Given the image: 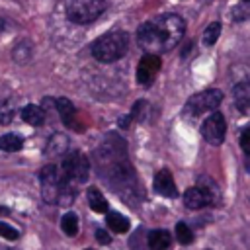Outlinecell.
Masks as SVG:
<instances>
[{
  "instance_id": "12",
  "label": "cell",
  "mask_w": 250,
  "mask_h": 250,
  "mask_svg": "<svg viewBox=\"0 0 250 250\" xmlns=\"http://www.w3.org/2000/svg\"><path fill=\"white\" fill-rule=\"evenodd\" d=\"M21 119H23L25 123H29V125H43V121H45V111H43L39 105L29 104V105H25V107L21 109Z\"/></svg>"
},
{
  "instance_id": "10",
  "label": "cell",
  "mask_w": 250,
  "mask_h": 250,
  "mask_svg": "<svg viewBox=\"0 0 250 250\" xmlns=\"http://www.w3.org/2000/svg\"><path fill=\"white\" fill-rule=\"evenodd\" d=\"M154 191L164 195V197H176L178 195V189H176V184H174V178L168 170H158L156 176H154Z\"/></svg>"
},
{
  "instance_id": "13",
  "label": "cell",
  "mask_w": 250,
  "mask_h": 250,
  "mask_svg": "<svg viewBox=\"0 0 250 250\" xmlns=\"http://www.w3.org/2000/svg\"><path fill=\"white\" fill-rule=\"evenodd\" d=\"M55 105H57V111L61 113L62 121H64L66 125H74V115H76V109H74L72 102H70V100H66V98H59V100L55 102Z\"/></svg>"
},
{
  "instance_id": "2",
  "label": "cell",
  "mask_w": 250,
  "mask_h": 250,
  "mask_svg": "<svg viewBox=\"0 0 250 250\" xmlns=\"http://www.w3.org/2000/svg\"><path fill=\"white\" fill-rule=\"evenodd\" d=\"M129 49V37L123 31H109L96 39L92 45V55L100 62H115L119 61Z\"/></svg>"
},
{
  "instance_id": "5",
  "label": "cell",
  "mask_w": 250,
  "mask_h": 250,
  "mask_svg": "<svg viewBox=\"0 0 250 250\" xmlns=\"http://www.w3.org/2000/svg\"><path fill=\"white\" fill-rule=\"evenodd\" d=\"M41 178V191H43V199L47 203H59L61 199V189L66 182V178L62 176V170L55 164H47L41 168L39 172Z\"/></svg>"
},
{
  "instance_id": "14",
  "label": "cell",
  "mask_w": 250,
  "mask_h": 250,
  "mask_svg": "<svg viewBox=\"0 0 250 250\" xmlns=\"http://www.w3.org/2000/svg\"><path fill=\"white\" fill-rule=\"evenodd\" d=\"M105 225H107L109 230H113V232H127V230H129V219L123 217L121 213H115V211L107 213Z\"/></svg>"
},
{
  "instance_id": "11",
  "label": "cell",
  "mask_w": 250,
  "mask_h": 250,
  "mask_svg": "<svg viewBox=\"0 0 250 250\" xmlns=\"http://www.w3.org/2000/svg\"><path fill=\"white\" fill-rule=\"evenodd\" d=\"M148 248L150 250H166L172 242V236L168 230H162V229H156V230H150L148 232Z\"/></svg>"
},
{
  "instance_id": "1",
  "label": "cell",
  "mask_w": 250,
  "mask_h": 250,
  "mask_svg": "<svg viewBox=\"0 0 250 250\" xmlns=\"http://www.w3.org/2000/svg\"><path fill=\"white\" fill-rule=\"evenodd\" d=\"M186 23L178 14H160L145 21L137 31V41L146 55H160L172 51L184 37Z\"/></svg>"
},
{
  "instance_id": "16",
  "label": "cell",
  "mask_w": 250,
  "mask_h": 250,
  "mask_svg": "<svg viewBox=\"0 0 250 250\" xmlns=\"http://www.w3.org/2000/svg\"><path fill=\"white\" fill-rule=\"evenodd\" d=\"M86 195H88V205L92 207V211H96V213H105L107 211V201H105V197L102 195L100 189L90 188Z\"/></svg>"
},
{
  "instance_id": "8",
  "label": "cell",
  "mask_w": 250,
  "mask_h": 250,
  "mask_svg": "<svg viewBox=\"0 0 250 250\" xmlns=\"http://www.w3.org/2000/svg\"><path fill=\"white\" fill-rule=\"evenodd\" d=\"M225 133H227V121L219 111H213L201 125V135L209 145H221L225 141Z\"/></svg>"
},
{
  "instance_id": "6",
  "label": "cell",
  "mask_w": 250,
  "mask_h": 250,
  "mask_svg": "<svg viewBox=\"0 0 250 250\" xmlns=\"http://www.w3.org/2000/svg\"><path fill=\"white\" fill-rule=\"evenodd\" d=\"M61 170H62V176L68 180V182H86L88 180V172H90V164L86 160V156L78 150H68L62 158V164H61Z\"/></svg>"
},
{
  "instance_id": "18",
  "label": "cell",
  "mask_w": 250,
  "mask_h": 250,
  "mask_svg": "<svg viewBox=\"0 0 250 250\" xmlns=\"http://www.w3.org/2000/svg\"><path fill=\"white\" fill-rule=\"evenodd\" d=\"M61 229H62L64 234L74 236L78 232V217L74 213H64L62 219H61Z\"/></svg>"
},
{
  "instance_id": "23",
  "label": "cell",
  "mask_w": 250,
  "mask_h": 250,
  "mask_svg": "<svg viewBox=\"0 0 250 250\" xmlns=\"http://www.w3.org/2000/svg\"><path fill=\"white\" fill-rule=\"evenodd\" d=\"M96 238H98V242H100V244H109V242H111L109 232H107V230H104V229H98V230H96Z\"/></svg>"
},
{
  "instance_id": "7",
  "label": "cell",
  "mask_w": 250,
  "mask_h": 250,
  "mask_svg": "<svg viewBox=\"0 0 250 250\" xmlns=\"http://www.w3.org/2000/svg\"><path fill=\"white\" fill-rule=\"evenodd\" d=\"M215 197H217V189L201 180L199 186H193L184 193V203L188 209H203L207 205H213Z\"/></svg>"
},
{
  "instance_id": "4",
  "label": "cell",
  "mask_w": 250,
  "mask_h": 250,
  "mask_svg": "<svg viewBox=\"0 0 250 250\" xmlns=\"http://www.w3.org/2000/svg\"><path fill=\"white\" fill-rule=\"evenodd\" d=\"M223 102V92L217 90V88H209V90H203V92H197L193 94L186 105H184V111L189 115V117H199L203 113H213Z\"/></svg>"
},
{
  "instance_id": "21",
  "label": "cell",
  "mask_w": 250,
  "mask_h": 250,
  "mask_svg": "<svg viewBox=\"0 0 250 250\" xmlns=\"http://www.w3.org/2000/svg\"><path fill=\"white\" fill-rule=\"evenodd\" d=\"M0 236L6 238V240H16L20 236V232L12 225H8V223H0Z\"/></svg>"
},
{
  "instance_id": "20",
  "label": "cell",
  "mask_w": 250,
  "mask_h": 250,
  "mask_svg": "<svg viewBox=\"0 0 250 250\" xmlns=\"http://www.w3.org/2000/svg\"><path fill=\"white\" fill-rule=\"evenodd\" d=\"M176 238H178V242H182V244H191L193 242V230L186 225V223H178L176 225Z\"/></svg>"
},
{
  "instance_id": "3",
  "label": "cell",
  "mask_w": 250,
  "mask_h": 250,
  "mask_svg": "<svg viewBox=\"0 0 250 250\" xmlns=\"http://www.w3.org/2000/svg\"><path fill=\"white\" fill-rule=\"evenodd\" d=\"M105 10V0H66V18L74 23H90Z\"/></svg>"
},
{
  "instance_id": "19",
  "label": "cell",
  "mask_w": 250,
  "mask_h": 250,
  "mask_svg": "<svg viewBox=\"0 0 250 250\" xmlns=\"http://www.w3.org/2000/svg\"><path fill=\"white\" fill-rule=\"evenodd\" d=\"M221 35V23L219 21H211L205 29H203V43L205 45H213Z\"/></svg>"
},
{
  "instance_id": "24",
  "label": "cell",
  "mask_w": 250,
  "mask_h": 250,
  "mask_svg": "<svg viewBox=\"0 0 250 250\" xmlns=\"http://www.w3.org/2000/svg\"><path fill=\"white\" fill-rule=\"evenodd\" d=\"M131 117H133V115H123V119H119V127H127L129 121H131Z\"/></svg>"
},
{
  "instance_id": "17",
  "label": "cell",
  "mask_w": 250,
  "mask_h": 250,
  "mask_svg": "<svg viewBox=\"0 0 250 250\" xmlns=\"http://www.w3.org/2000/svg\"><path fill=\"white\" fill-rule=\"evenodd\" d=\"M21 146H23V139L20 135H16V133H8V135H2L0 137V150L18 152Z\"/></svg>"
},
{
  "instance_id": "15",
  "label": "cell",
  "mask_w": 250,
  "mask_h": 250,
  "mask_svg": "<svg viewBox=\"0 0 250 250\" xmlns=\"http://www.w3.org/2000/svg\"><path fill=\"white\" fill-rule=\"evenodd\" d=\"M68 148V139L64 135H55L49 139L47 143V154L49 156H59V154H66Z\"/></svg>"
},
{
  "instance_id": "25",
  "label": "cell",
  "mask_w": 250,
  "mask_h": 250,
  "mask_svg": "<svg viewBox=\"0 0 250 250\" xmlns=\"http://www.w3.org/2000/svg\"><path fill=\"white\" fill-rule=\"evenodd\" d=\"M246 2H250V0H246Z\"/></svg>"
},
{
  "instance_id": "26",
  "label": "cell",
  "mask_w": 250,
  "mask_h": 250,
  "mask_svg": "<svg viewBox=\"0 0 250 250\" xmlns=\"http://www.w3.org/2000/svg\"><path fill=\"white\" fill-rule=\"evenodd\" d=\"M88 250H90V248H88Z\"/></svg>"
},
{
  "instance_id": "22",
  "label": "cell",
  "mask_w": 250,
  "mask_h": 250,
  "mask_svg": "<svg viewBox=\"0 0 250 250\" xmlns=\"http://www.w3.org/2000/svg\"><path fill=\"white\" fill-rule=\"evenodd\" d=\"M240 148L244 150L246 156H250V129H246V131L240 135Z\"/></svg>"
},
{
  "instance_id": "9",
  "label": "cell",
  "mask_w": 250,
  "mask_h": 250,
  "mask_svg": "<svg viewBox=\"0 0 250 250\" xmlns=\"http://www.w3.org/2000/svg\"><path fill=\"white\" fill-rule=\"evenodd\" d=\"M160 68V57L158 55H145L137 64V82L143 86H148L156 72Z\"/></svg>"
}]
</instances>
